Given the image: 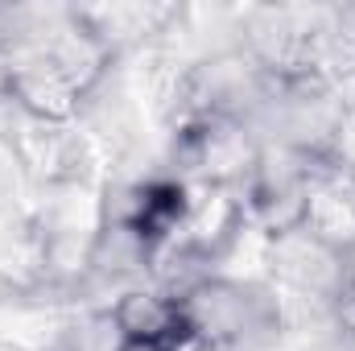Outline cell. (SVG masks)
<instances>
[{
  "mask_svg": "<svg viewBox=\"0 0 355 351\" xmlns=\"http://www.w3.org/2000/svg\"><path fill=\"white\" fill-rule=\"evenodd\" d=\"M339 323H343V327L355 335V293H347V298L339 302Z\"/></svg>",
  "mask_w": 355,
  "mask_h": 351,
  "instance_id": "cell-3",
  "label": "cell"
},
{
  "mask_svg": "<svg viewBox=\"0 0 355 351\" xmlns=\"http://www.w3.org/2000/svg\"><path fill=\"white\" fill-rule=\"evenodd\" d=\"M124 351H166V348H157V343H132V339H128Z\"/></svg>",
  "mask_w": 355,
  "mask_h": 351,
  "instance_id": "cell-4",
  "label": "cell"
},
{
  "mask_svg": "<svg viewBox=\"0 0 355 351\" xmlns=\"http://www.w3.org/2000/svg\"><path fill=\"white\" fill-rule=\"evenodd\" d=\"M268 281L277 289L289 293H306L318 302L339 306L352 293V273H347V257L335 252L331 244H322L318 236H310L306 228H289L268 236Z\"/></svg>",
  "mask_w": 355,
  "mask_h": 351,
  "instance_id": "cell-1",
  "label": "cell"
},
{
  "mask_svg": "<svg viewBox=\"0 0 355 351\" xmlns=\"http://www.w3.org/2000/svg\"><path fill=\"white\" fill-rule=\"evenodd\" d=\"M112 314H116V323H120V331L132 339V343H157V348H166L174 335H182V310H178L174 298H166L157 285H132L128 293H120L116 298V306H112Z\"/></svg>",
  "mask_w": 355,
  "mask_h": 351,
  "instance_id": "cell-2",
  "label": "cell"
}]
</instances>
